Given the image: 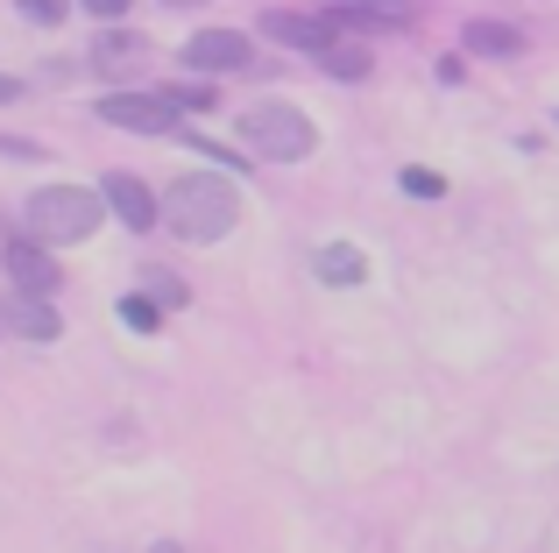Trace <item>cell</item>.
Listing matches in <instances>:
<instances>
[{"instance_id":"1","label":"cell","mask_w":559,"mask_h":553,"mask_svg":"<svg viewBox=\"0 0 559 553\" xmlns=\"http://www.w3.org/2000/svg\"><path fill=\"white\" fill-rule=\"evenodd\" d=\"M156 221H164L178 242H227L234 227H241V199H234V185L213 178V170H185V178L164 185Z\"/></svg>"},{"instance_id":"2","label":"cell","mask_w":559,"mask_h":553,"mask_svg":"<svg viewBox=\"0 0 559 553\" xmlns=\"http://www.w3.org/2000/svg\"><path fill=\"white\" fill-rule=\"evenodd\" d=\"M99 213L107 207H99V192H85V185H43V192H28L22 221L43 249H71V242H85L99 227Z\"/></svg>"},{"instance_id":"3","label":"cell","mask_w":559,"mask_h":553,"mask_svg":"<svg viewBox=\"0 0 559 553\" xmlns=\"http://www.w3.org/2000/svg\"><path fill=\"white\" fill-rule=\"evenodd\" d=\"M234 128H241V142L262 156V164H305L312 156V121H305L290 99H255V107L234 114Z\"/></svg>"},{"instance_id":"4","label":"cell","mask_w":559,"mask_h":553,"mask_svg":"<svg viewBox=\"0 0 559 553\" xmlns=\"http://www.w3.org/2000/svg\"><path fill=\"white\" fill-rule=\"evenodd\" d=\"M178 57H185V71H199V79H234V71L255 64V43H248L241 28H199Z\"/></svg>"},{"instance_id":"5","label":"cell","mask_w":559,"mask_h":553,"mask_svg":"<svg viewBox=\"0 0 559 553\" xmlns=\"http://www.w3.org/2000/svg\"><path fill=\"white\" fill-rule=\"evenodd\" d=\"M93 114L121 136H178V107L164 93H107Z\"/></svg>"},{"instance_id":"6","label":"cell","mask_w":559,"mask_h":553,"mask_svg":"<svg viewBox=\"0 0 559 553\" xmlns=\"http://www.w3.org/2000/svg\"><path fill=\"white\" fill-rule=\"evenodd\" d=\"M150 57H156L150 36H135V28H121V22H99V36H93V50H85V64H93L99 79L121 85V79H135Z\"/></svg>"},{"instance_id":"7","label":"cell","mask_w":559,"mask_h":553,"mask_svg":"<svg viewBox=\"0 0 559 553\" xmlns=\"http://www.w3.org/2000/svg\"><path fill=\"white\" fill-rule=\"evenodd\" d=\"M0 270L14 276V291H28V298H50L64 276H57V256L43 249L36 235H22V242H0Z\"/></svg>"},{"instance_id":"8","label":"cell","mask_w":559,"mask_h":553,"mask_svg":"<svg viewBox=\"0 0 559 553\" xmlns=\"http://www.w3.org/2000/svg\"><path fill=\"white\" fill-rule=\"evenodd\" d=\"M99 207H107L114 221L128 227V235H150V227H156V192L135 178V170H107V185H99Z\"/></svg>"},{"instance_id":"9","label":"cell","mask_w":559,"mask_h":553,"mask_svg":"<svg viewBox=\"0 0 559 553\" xmlns=\"http://www.w3.org/2000/svg\"><path fill=\"white\" fill-rule=\"evenodd\" d=\"M262 36H276V43H290V50H305V57H319L333 43V14H305V8H270L262 14Z\"/></svg>"},{"instance_id":"10","label":"cell","mask_w":559,"mask_h":553,"mask_svg":"<svg viewBox=\"0 0 559 553\" xmlns=\"http://www.w3.org/2000/svg\"><path fill=\"white\" fill-rule=\"evenodd\" d=\"M0 327H14L22 341H57V333H64V319H57L50 298H28V291H14V298L0 305Z\"/></svg>"},{"instance_id":"11","label":"cell","mask_w":559,"mask_h":553,"mask_svg":"<svg viewBox=\"0 0 559 553\" xmlns=\"http://www.w3.org/2000/svg\"><path fill=\"white\" fill-rule=\"evenodd\" d=\"M312 276L333 284V291H355L361 276H369V256H361L355 242H319V249H312Z\"/></svg>"},{"instance_id":"12","label":"cell","mask_w":559,"mask_h":553,"mask_svg":"<svg viewBox=\"0 0 559 553\" xmlns=\"http://www.w3.org/2000/svg\"><path fill=\"white\" fill-rule=\"evenodd\" d=\"M467 50L475 57H496V64H510V57H524V36L510 22H467Z\"/></svg>"},{"instance_id":"13","label":"cell","mask_w":559,"mask_h":553,"mask_svg":"<svg viewBox=\"0 0 559 553\" xmlns=\"http://www.w3.org/2000/svg\"><path fill=\"white\" fill-rule=\"evenodd\" d=\"M312 64H319V71H326V79H369V71H376V57H369V50H361V43H341V36H333V43H326V50H319V57H312Z\"/></svg>"},{"instance_id":"14","label":"cell","mask_w":559,"mask_h":553,"mask_svg":"<svg viewBox=\"0 0 559 553\" xmlns=\"http://www.w3.org/2000/svg\"><path fill=\"white\" fill-rule=\"evenodd\" d=\"M121 327L156 333V327H164V305H156V298H121Z\"/></svg>"},{"instance_id":"15","label":"cell","mask_w":559,"mask_h":553,"mask_svg":"<svg viewBox=\"0 0 559 553\" xmlns=\"http://www.w3.org/2000/svg\"><path fill=\"white\" fill-rule=\"evenodd\" d=\"M191 150H199L205 164H219V178H227V170H248V156L227 150V142H213V136H191Z\"/></svg>"},{"instance_id":"16","label":"cell","mask_w":559,"mask_h":553,"mask_svg":"<svg viewBox=\"0 0 559 553\" xmlns=\"http://www.w3.org/2000/svg\"><path fill=\"white\" fill-rule=\"evenodd\" d=\"M14 14H22V22H36V28H57L71 14V0H14Z\"/></svg>"},{"instance_id":"17","label":"cell","mask_w":559,"mask_h":553,"mask_svg":"<svg viewBox=\"0 0 559 553\" xmlns=\"http://www.w3.org/2000/svg\"><path fill=\"white\" fill-rule=\"evenodd\" d=\"M404 192L411 199H439V192H447V178H439V170H425V164H404Z\"/></svg>"},{"instance_id":"18","label":"cell","mask_w":559,"mask_h":553,"mask_svg":"<svg viewBox=\"0 0 559 553\" xmlns=\"http://www.w3.org/2000/svg\"><path fill=\"white\" fill-rule=\"evenodd\" d=\"M142 284H150V298H156V305H185V298H191V291H185V276H170V270H150Z\"/></svg>"},{"instance_id":"19","label":"cell","mask_w":559,"mask_h":553,"mask_svg":"<svg viewBox=\"0 0 559 553\" xmlns=\"http://www.w3.org/2000/svg\"><path fill=\"white\" fill-rule=\"evenodd\" d=\"M164 99H170V107H219V93H213V85H164Z\"/></svg>"},{"instance_id":"20","label":"cell","mask_w":559,"mask_h":553,"mask_svg":"<svg viewBox=\"0 0 559 553\" xmlns=\"http://www.w3.org/2000/svg\"><path fill=\"white\" fill-rule=\"evenodd\" d=\"M341 8H361L376 22H411V0H341Z\"/></svg>"},{"instance_id":"21","label":"cell","mask_w":559,"mask_h":553,"mask_svg":"<svg viewBox=\"0 0 559 553\" xmlns=\"http://www.w3.org/2000/svg\"><path fill=\"white\" fill-rule=\"evenodd\" d=\"M71 8H85V14H99V22H121L135 0H71Z\"/></svg>"},{"instance_id":"22","label":"cell","mask_w":559,"mask_h":553,"mask_svg":"<svg viewBox=\"0 0 559 553\" xmlns=\"http://www.w3.org/2000/svg\"><path fill=\"white\" fill-rule=\"evenodd\" d=\"M432 79H439V85H461V79H467V64H461V57H439Z\"/></svg>"},{"instance_id":"23","label":"cell","mask_w":559,"mask_h":553,"mask_svg":"<svg viewBox=\"0 0 559 553\" xmlns=\"http://www.w3.org/2000/svg\"><path fill=\"white\" fill-rule=\"evenodd\" d=\"M0 156H28V164H36L43 150H36V142H22V136H0Z\"/></svg>"},{"instance_id":"24","label":"cell","mask_w":559,"mask_h":553,"mask_svg":"<svg viewBox=\"0 0 559 553\" xmlns=\"http://www.w3.org/2000/svg\"><path fill=\"white\" fill-rule=\"evenodd\" d=\"M22 99V79H0V107H14Z\"/></svg>"},{"instance_id":"25","label":"cell","mask_w":559,"mask_h":553,"mask_svg":"<svg viewBox=\"0 0 559 553\" xmlns=\"http://www.w3.org/2000/svg\"><path fill=\"white\" fill-rule=\"evenodd\" d=\"M156 8H205V0H156Z\"/></svg>"},{"instance_id":"26","label":"cell","mask_w":559,"mask_h":553,"mask_svg":"<svg viewBox=\"0 0 559 553\" xmlns=\"http://www.w3.org/2000/svg\"><path fill=\"white\" fill-rule=\"evenodd\" d=\"M150 553H185V546H178V540H156V546H150Z\"/></svg>"}]
</instances>
